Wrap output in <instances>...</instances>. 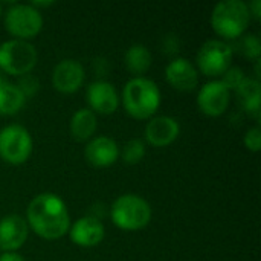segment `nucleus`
I'll list each match as a JSON object with an SVG mask.
<instances>
[{
	"instance_id": "f257e3e1",
	"label": "nucleus",
	"mask_w": 261,
	"mask_h": 261,
	"mask_svg": "<svg viewBox=\"0 0 261 261\" xmlns=\"http://www.w3.org/2000/svg\"><path fill=\"white\" fill-rule=\"evenodd\" d=\"M24 220L29 229L44 240H58L70 228L67 205L55 193L37 194L28 205Z\"/></svg>"
},
{
	"instance_id": "f03ea898",
	"label": "nucleus",
	"mask_w": 261,
	"mask_h": 261,
	"mask_svg": "<svg viewBox=\"0 0 261 261\" xmlns=\"http://www.w3.org/2000/svg\"><path fill=\"white\" fill-rule=\"evenodd\" d=\"M119 98L125 112L138 121L151 119L159 110L162 101L159 86L147 76L128 80Z\"/></svg>"
},
{
	"instance_id": "7ed1b4c3",
	"label": "nucleus",
	"mask_w": 261,
	"mask_h": 261,
	"mask_svg": "<svg viewBox=\"0 0 261 261\" xmlns=\"http://www.w3.org/2000/svg\"><path fill=\"white\" fill-rule=\"evenodd\" d=\"M251 14L248 3L243 0L219 2L211 12V28L214 32L226 40H239L245 35L251 24Z\"/></svg>"
},
{
	"instance_id": "20e7f679",
	"label": "nucleus",
	"mask_w": 261,
	"mask_h": 261,
	"mask_svg": "<svg viewBox=\"0 0 261 261\" xmlns=\"http://www.w3.org/2000/svg\"><path fill=\"white\" fill-rule=\"evenodd\" d=\"M151 216L153 211L150 203L133 193L119 196L110 206V219L113 225L127 232L141 231L148 226Z\"/></svg>"
},
{
	"instance_id": "39448f33",
	"label": "nucleus",
	"mask_w": 261,
	"mask_h": 261,
	"mask_svg": "<svg viewBox=\"0 0 261 261\" xmlns=\"http://www.w3.org/2000/svg\"><path fill=\"white\" fill-rule=\"evenodd\" d=\"M37 58V49L29 41L12 38L0 43V70L6 75L20 78L31 73Z\"/></svg>"
},
{
	"instance_id": "423d86ee",
	"label": "nucleus",
	"mask_w": 261,
	"mask_h": 261,
	"mask_svg": "<svg viewBox=\"0 0 261 261\" xmlns=\"http://www.w3.org/2000/svg\"><path fill=\"white\" fill-rule=\"evenodd\" d=\"M43 23L41 11L29 3H15L5 12V28L15 40L29 41L35 38L43 29Z\"/></svg>"
},
{
	"instance_id": "0eeeda50",
	"label": "nucleus",
	"mask_w": 261,
	"mask_h": 261,
	"mask_svg": "<svg viewBox=\"0 0 261 261\" xmlns=\"http://www.w3.org/2000/svg\"><path fill=\"white\" fill-rule=\"evenodd\" d=\"M234 49L228 41L223 40H208L205 41L197 55H196V67L205 76L210 78H222L223 73L232 66Z\"/></svg>"
},
{
	"instance_id": "6e6552de",
	"label": "nucleus",
	"mask_w": 261,
	"mask_h": 261,
	"mask_svg": "<svg viewBox=\"0 0 261 261\" xmlns=\"http://www.w3.org/2000/svg\"><path fill=\"white\" fill-rule=\"evenodd\" d=\"M34 150L31 133L18 124L0 128V159L9 165H23L29 161Z\"/></svg>"
},
{
	"instance_id": "1a4fd4ad",
	"label": "nucleus",
	"mask_w": 261,
	"mask_h": 261,
	"mask_svg": "<svg viewBox=\"0 0 261 261\" xmlns=\"http://www.w3.org/2000/svg\"><path fill=\"white\" fill-rule=\"evenodd\" d=\"M229 102L231 92L220 80H213L203 84L197 93V107L203 115L210 118H219L225 115Z\"/></svg>"
},
{
	"instance_id": "9d476101",
	"label": "nucleus",
	"mask_w": 261,
	"mask_h": 261,
	"mask_svg": "<svg viewBox=\"0 0 261 261\" xmlns=\"http://www.w3.org/2000/svg\"><path fill=\"white\" fill-rule=\"evenodd\" d=\"M86 80V70L78 60L64 58L52 70V86L57 92L72 95L78 92Z\"/></svg>"
},
{
	"instance_id": "9b49d317",
	"label": "nucleus",
	"mask_w": 261,
	"mask_h": 261,
	"mask_svg": "<svg viewBox=\"0 0 261 261\" xmlns=\"http://www.w3.org/2000/svg\"><path fill=\"white\" fill-rule=\"evenodd\" d=\"M86 101L89 104V110L95 115H112L118 110L121 104V98L115 86L109 81L98 80L87 86L86 89Z\"/></svg>"
},
{
	"instance_id": "f8f14e48",
	"label": "nucleus",
	"mask_w": 261,
	"mask_h": 261,
	"mask_svg": "<svg viewBox=\"0 0 261 261\" xmlns=\"http://www.w3.org/2000/svg\"><path fill=\"white\" fill-rule=\"evenodd\" d=\"M180 135V125L179 122L167 115L153 116L148 119L145 125V144H150L156 148H164L171 145Z\"/></svg>"
},
{
	"instance_id": "ddd939ff",
	"label": "nucleus",
	"mask_w": 261,
	"mask_h": 261,
	"mask_svg": "<svg viewBox=\"0 0 261 261\" xmlns=\"http://www.w3.org/2000/svg\"><path fill=\"white\" fill-rule=\"evenodd\" d=\"M69 239L80 248H95L106 237V228L102 222L95 216H84L70 223Z\"/></svg>"
},
{
	"instance_id": "4468645a",
	"label": "nucleus",
	"mask_w": 261,
	"mask_h": 261,
	"mask_svg": "<svg viewBox=\"0 0 261 261\" xmlns=\"http://www.w3.org/2000/svg\"><path fill=\"white\" fill-rule=\"evenodd\" d=\"M167 83L180 92H191L199 84V70L187 58L176 57L165 67Z\"/></svg>"
},
{
	"instance_id": "2eb2a0df",
	"label": "nucleus",
	"mask_w": 261,
	"mask_h": 261,
	"mask_svg": "<svg viewBox=\"0 0 261 261\" xmlns=\"http://www.w3.org/2000/svg\"><path fill=\"white\" fill-rule=\"evenodd\" d=\"M28 236L29 226L24 217L9 214L0 220V249L3 252H17L26 243Z\"/></svg>"
},
{
	"instance_id": "dca6fc26",
	"label": "nucleus",
	"mask_w": 261,
	"mask_h": 261,
	"mask_svg": "<svg viewBox=\"0 0 261 261\" xmlns=\"http://www.w3.org/2000/svg\"><path fill=\"white\" fill-rule=\"evenodd\" d=\"M84 158L95 168H107L119 159V147L110 136H93L86 144Z\"/></svg>"
},
{
	"instance_id": "f3484780",
	"label": "nucleus",
	"mask_w": 261,
	"mask_h": 261,
	"mask_svg": "<svg viewBox=\"0 0 261 261\" xmlns=\"http://www.w3.org/2000/svg\"><path fill=\"white\" fill-rule=\"evenodd\" d=\"M236 95L243 107V110L252 116L254 119L260 121L261 116V93H260V81L251 76H246L243 83L236 90Z\"/></svg>"
},
{
	"instance_id": "a211bd4d",
	"label": "nucleus",
	"mask_w": 261,
	"mask_h": 261,
	"mask_svg": "<svg viewBox=\"0 0 261 261\" xmlns=\"http://www.w3.org/2000/svg\"><path fill=\"white\" fill-rule=\"evenodd\" d=\"M70 135L78 142H89L98 128V118L96 115L89 109H80L76 110L70 118Z\"/></svg>"
},
{
	"instance_id": "6ab92c4d",
	"label": "nucleus",
	"mask_w": 261,
	"mask_h": 261,
	"mask_svg": "<svg viewBox=\"0 0 261 261\" xmlns=\"http://www.w3.org/2000/svg\"><path fill=\"white\" fill-rule=\"evenodd\" d=\"M26 104L24 95L17 84L0 76V116H14Z\"/></svg>"
},
{
	"instance_id": "aec40b11",
	"label": "nucleus",
	"mask_w": 261,
	"mask_h": 261,
	"mask_svg": "<svg viewBox=\"0 0 261 261\" xmlns=\"http://www.w3.org/2000/svg\"><path fill=\"white\" fill-rule=\"evenodd\" d=\"M124 64L127 70L133 75V78L144 76L153 64V55L147 46L133 44L125 50Z\"/></svg>"
},
{
	"instance_id": "412c9836",
	"label": "nucleus",
	"mask_w": 261,
	"mask_h": 261,
	"mask_svg": "<svg viewBox=\"0 0 261 261\" xmlns=\"http://www.w3.org/2000/svg\"><path fill=\"white\" fill-rule=\"evenodd\" d=\"M145 154H147V144L138 138L127 141L124 148L119 150V158H122V161L128 165H136L142 162Z\"/></svg>"
},
{
	"instance_id": "4be33fe9",
	"label": "nucleus",
	"mask_w": 261,
	"mask_h": 261,
	"mask_svg": "<svg viewBox=\"0 0 261 261\" xmlns=\"http://www.w3.org/2000/svg\"><path fill=\"white\" fill-rule=\"evenodd\" d=\"M239 50L242 52V55H245L249 60H260L261 55V41L260 37L257 34H245L239 38Z\"/></svg>"
},
{
	"instance_id": "5701e85b",
	"label": "nucleus",
	"mask_w": 261,
	"mask_h": 261,
	"mask_svg": "<svg viewBox=\"0 0 261 261\" xmlns=\"http://www.w3.org/2000/svg\"><path fill=\"white\" fill-rule=\"evenodd\" d=\"M246 78V75H245V72H243V69L242 67H234V66H231L225 73H223V76H222V83L226 86V89L232 93V92H236L237 89H239V86L243 83V80Z\"/></svg>"
},
{
	"instance_id": "b1692460",
	"label": "nucleus",
	"mask_w": 261,
	"mask_h": 261,
	"mask_svg": "<svg viewBox=\"0 0 261 261\" xmlns=\"http://www.w3.org/2000/svg\"><path fill=\"white\" fill-rule=\"evenodd\" d=\"M243 144L245 147L252 151V153H258L261 148V130L260 127H252L249 128L245 136H243Z\"/></svg>"
},
{
	"instance_id": "393cba45",
	"label": "nucleus",
	"mask_w": 261,
	"mask_h": 261,
	"mask_svg": "<svg viewBox=\"0 0 261 261\" xmlns=\"http://www.w3.org/2000/svg\"><path fill=\"white\" fill-rule=\"evenodd\" d=\"M17 87L20 89V92L28 99V98H31V96H34L37 93V90H38V81L31 73H28V75L20 76V81H18Z\"/></svg>"
},
{
	"instance_id": "a878e982",
	"label": "nucleus",
	"mask_w": 261,
	"mask_h": 261,
	"mask_svg": "<svg viewBox=\"0 0 261 261\" xmlns=\"http://www.w3.org/2000/svg\"><path fill=\"white\" fill-rule=\"evenodd\" d=\"M179 47H180V41H179L177 35H170L164 40V49L167 54L173 55L179 50Z\"/></svg>"
},
{
	"instance_id": "bb28decb",
	"label": "nucleus",
	"mask_w": 261,
	"mask_h": 261,
	"mask_svg": "<svg viewBox=\"0 0 261 261\" xmlns=\"http://www.w3.org/2000/svg\"><path fill=\"white\" fill-rule=\"evenodd\" d=\"M248 9L252 18L260 20L261 18V2L260 0H252L251 3H248Z\"/></svg>"
},
{
	"instance_id": "cd10ccee",
	"label": "nucleus",
	"mask_w": 261,
	"mask_h": 261,
	"mask_svg": "<svg viewBox=\"0 0 261 261\" xmlns=\"http://www.w3.org/2000/svg\"><path fill=\"white\" fill-rule=\"evenodd\" d=\"M0 261H26L23 255H20L18 252H3L0 255Z\"/></svg>"
},
{
	"instance_id": "c85d7f7f",
	"label": "nucleus",
	"mask_w": 261,
	"mask_h": 261,
	"mask_svg": "<svg viewBox=\"0 0 261 261\" xmlns=\"http://www.w3.org/2000/svg\"><path fill=\"white\" fill-rule=\"evenodd\" d=\"M29 5L40 11V9H43V8H49V6H52V5H54V2H32V3H29Z\"/></svg>"
},
{
	"instance_id": "c756f323",
	"label": "nucleus",
	"mask_w": 261,
	"mask_h": 261,
	"mask_svg": "<svg viewBox=\"0 0 261 261\" xmlns=\"http://www.w3.org/2000/svg\"><path fill=\"white\" fill-rule=\"evenodd\" d=\"M2 12H3V9H2V5H0V17H2Z\"/></svg>"
}]
</instances>
